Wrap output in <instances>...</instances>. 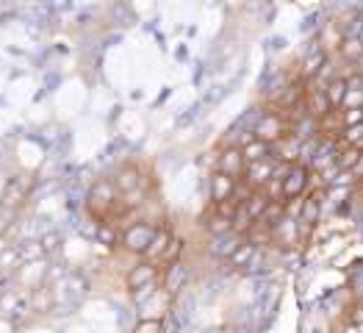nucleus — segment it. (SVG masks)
Segmentation results:
<instances>
[{"label": "nucleus", "instance_id": "nucleus-1", "mask_svg": "<svg viewBox=\"0 0 363 333\" xmlns=\"http://www.w3.org/2000/svg\"><path fill=\"white\" fill-rule=\"evenodd\" d=\"M289 133H291V122H289V117L283 111H277V109H264L261 120L255 122V128H252V136L261 139V142H267L269 148H272L274 142H280L283 136H289Z\"/></svg>", "mask_w": 363, "mask_h": 333}, {"label": "nucleus", "instance_id": "nucleus-2", "mask_svg": "<svg viewBox=\"0 0 363 333\" xmlns=\"http://www.w3.org/2000/svg\"><path fill=\"white\" fill-rule=\"evenodd\" d=\"M189 275H191V267L186 261H175V264H167L161 270V292L169 297V300H178L189 283Z\"/></svg>", "mask_w": 363, "mask_h": 333}, {"label": "nucleus", "instance_id": "nucleus-3", "mask_svg": "<svg viewBox=\"0 0 363 333\" xmlns=\"http://www.w3.org/2000/svg\"><path fill=\"white\" fill-rule=\"evenodd\" d=\"M308 186H311V170L305 164H291L289 173H286V178L280 181V197H283V203H291V200L303 197L305 192H308Z\"/></svg>", "mask_w": 363, "mask_h": 333}, {"label": "nucleus", "instance_id": "nucleus-4", "mask_svg": "<svg viewBox=\"0 0 363 333\" xmlns=\"http://www.w3.org/2000/svg\"><path fill=\"white\" fill-rule=\"evenodd\" d=\"M158 228H152L150 222H139V225H128L125 234H122V247L130 250V253H139L145 256V250L150 247L152 236H155Z\"/></svg>", "mask_w": 363, "mask_h": 333}, {"label": "nucleus", "instance_id": "nucleus-5", "mask_svg": "<svg viewBox=\"0 0 363 333\" xmlns=\"http://www.w3.org/2000/svg\"><path fill=\"white\" fill-rule=\"evenodd\" d=\"M274 161L272 155L269 158H264V161H255V164H247L244 167V175L242 181L252 189V192H261V189H267L269 183H272V175H274Z\"/></svg>", "mask_w": 363, "mask_h": 333}, {"label": "nucleus", "instance_id": "nucleus-6", "mask_svg": "<svg viewBox=\"0 0 363 333\" xmlns=\"http://www.w3.org/2000/svg\"><path fill=\"white\" fill-rule=\"evenodd\" d=\"M114 186H117V192H120L122 197H128V195H145V173L139 170V167H133V164H128V167H122L117 170V175L111 178Z\"/></svg>", "mask_w": 363, "mask_h": 333}, {"label": "nucleus", "instance_id": "nucleus-7", "mask_svg": "<svg viewBox=\"0 0 363 333\" xmlns=\"http://www.w3.org/2000/svg\"><path fill=\"white\" fill-rule=\"evenodd\" d=\"M161 280V267L158 264H150V261H139V264H133L128 275H125V283H128V289L130 292H139V289H145V286H150V283H158Z\"/></svg>", "mask_w": 363, "mask_h": 333}, {"label": "nucleus", "instance_id": "nucleus-8", "mask_svg": "<svg viewBox=\"0 0 363 333\" xmlns=\"http://www.w3.org/2000/svg\"><path fill=\"white\" fill-rule=\"evenodd\" d=\"M305 114L311 117V120H325L330 111H333V106H330V100H328V94L325 89H319V87H313V84H308L305 81Z\"/></svg>", "mask_w": 363, "mask_h": 333}, {"label": "nucleus", "instance_id": "nucleus-9", "mask_svg": "<svg viewBox=\"0 0 363 333\" xmlns=\"http://www.w3.org/2000/svg\"><path fill=\"white\" fill-rule=\"evenodd\" d=\"M244 167H247V161H244L239 148H222L219 155H216V173H222V175H228L233 181H242Z\"/></svg>", "mask_w": 363, "mask_h": 333}, {"label": "nucleus", "instance_id": "nucleus-10", "mask_svg": "<svg viewBox=\"0 0 363 333\" xmlns=\"http://www.w3.org/2000/svg\"><path fill=\"white\" fill-rule=\"evenodd\" d=\"M244 239L242 236H236L233 231L230 234H225V236H208V244H206V253L216 258V261H230V256L239 250V244Z\"/></svg>", "mask_w": 363, "mask_h": 333}, {"label": "nucleus", "instance_id": "nucleus-11", "mask_svg": "<svg viewBox=\"0 0 363 333\" xmlns=\"http://www.w3.org/2000/svg\"><path fill=\"white\" fill-rule=\"evenodd\" d=\"M236 183L239 181H233V178H228L222 173H213L211 178H208V200H211V206H222V203L233 200Z\"/></svg>", "mask_w": 363, "mask_h": 333}, {"label": "nucleus", "instance_id": "nucleus-12", "mask_svg": "<svg viewBox=\"0 0 363 333\" xmlns=\"http://www.w3.org/2000/svg\"><path fill=\"white\" fill-rule=\"evenodd\" d=\"M300 153H303V142L294 133L283 136L280 142L272 145V158L274 161H283V164H300Z\"/></svg>", "mask_w": 363, "mask_h": 333}, {"label": "nucleus", "instance_id": "nucleus-13", "mask_svg": "<svg viewBox=\"0 0 363 333\" xmlns=\"http://www.w3.org/2000/svg\"><path fill=\"white\" fill-rule=\"evenodd\" d=\"M172 242V234L169 231H155V236H152V242H150V247L145 250V261H150V264H158L161 261V256H164V250H167V244Z\"/></svg>", "mask_w": 363, "mask_h": 333}, {"label": "nucleus", "instance_id": "nucleus-14", "mask_svg": "<svg viewBox=\"0 0 363 333\" xmlns=\"http://www.w3.org/2000/svg\"><path fill=\"white\" fill-rule=\"evenodd\" d=\"M347 78L344 75H338L335 81H330L328 87H325V94H328V100H330V106H333V111H341L344 109V100H347Z\"/></svg>", "mask_w": 363, "mask_h": 333}, {"label": "nucleus", "instance_id": "nucleus-15", "mask_svg": "<svg viewBox=\"0 0 363 333\" xmlns=\"http://www.w3.org/2000/svg\"><path fill=\"white\" fill-rule=\"evenodd\" d=\"M244 155V161L247 164H255V161H264V158H269L272 155V148L267 145V142H261V139H250L244 148H239Z\"/></svg>", "mask_w": 363, "mask_h": 333}, {"label": "nucleus", "instance_id": "nucleus-16", "mask_svg": "<svg viewBox=\"0 0 363 333\" xmlns=\"http://www.w3.org/2000/svg\"><path fill=\"white\" fill-rule=\"evenodd\" d=\"M338 56L347 61L350 67H355L358 59L363 56V39H355V36H344L341 48H338Z\"/></svg>", "mask_w": 363, "mask_h": 333}, {"label": "nucleus", "instance_id": "nucleus-17", "mask_svg": "<svg viewBox=\"0 0 363 333\" xmlns=\"http://www.w3.org/2000/svg\"><path fill=\"white\" fill-rule=\"evenodd\" d=\"M283 219H286V203H283V200H272V203L267 206V212L261 214L258 225H264V228H269V231H272L274 225H280Z\"/></svg>", "mask_w": 363, "mask_h": 333}, {"label": "nucleus", "instance_id": "nucleus-18", "mask_svg": "<svg viewBox=\"0 0 363 333\" xmlns=\"http://www.w3.org/2000/svg\"><path fill=\"white\" fill-rule=\"evenodd\" d=\"M94 239L106 247H120L122 234H117V225H108V222H97L94 225Z\"/></svg>", "mask_w": 363, "mask_h": 333}, {"label": "nucleus", "instance_id": "nucleus-19", "mask_svg": "<svg viewBox=\"0 0 363 333\" xmlns=\"http://www.w3.org/2000/svg\"><path fill=\"white\" fill-rule=\"evenodd\" d=\"M252 225H255V219H252V214L247 212V206H239L236 214H233V219H230V231L236 234V236H247L250 231H252Z\"/></svg>", "mask_w": 363, "mask_h": 333}, {"label": "nucleus", "instance_id": "nucleus-20", "mask_svg": "<svg viewBox=\"0 0 363 333\" xmlns=\"http://www.w3.org/2000/svg\"><path fill=\"white\" fill-rule=\"evenodd\" d=\"M203 228H206L208 236H225V234H230V219L219 217V214L211 209L208 217H203Z\"/></svg>", "mask_w": 363, "mask_h": 333}, {"label": "nucleus", "instance_id": "nucleus-21", "mask_svg": "<svg viewBox=\"0 0 363 333\" xmlns=\"http://www.w3.org/2000/svg\"><path fill=\"white\" fill-rule=\"evenodd\" d=\"M186 250V242H183L181 236H172V242L167 244V250H164V256H161V261H158V267L164 270L167 264H175V261H181V253Z\"/></svg>", "mask_w": 363, "mask_h": 333}, {"label": "nucleus", "instance_id": "nucleus-22", "mask_svg": "<svg viewBox=\"0 0 363 333\" xmlns=\"http://www.w3.org/2000/svg\"><path fill=\"white\" fill-rule=\"evenodd\" d=\"M341 122H344V131L363 125V109H341Z\"/></svg>", "mask_w": 363, "mask_h": 333}, {"label": "nucleus", "instance_id": "nucleus-23", "mask_svg": "<svg viewBox=\"0 0 363 333\" xmlns=\"http://www.w3.org/2000/svg\"><path fill=\"white\" fill-rule=\"evenodd\" d=\"M133 333H161V322H152V320H139Z\"/></svg>", "mask_w": 363, "mask_h": 333}, {"label": "nucleus", "instance_id": "nucleus-24", "mask_svg": "<svg viewBox=\"0 0 363 333\" xmlns=\"http://www.w3.org/2000/svg\"><path fill=\"white\" fill-rule=\"evenodd\" d=\"M53 247H59V236L53 234V236H45V250H53Z\"/></svg>", "mask_w": 363, "mask_h": 333}, {"label": "nucleus", "instance_id": "nucleus-25", "mask_svg": "<svg viewBox=\"0 0 363 333\" xmlns=\"http://www.w3.org/2000/svg\"><path fill=\"white\" fill-rule=\"evenodd\" d=\"M203 333H225V328H208V331H203Z\"/></svg>", "mask_w": 363, "mask_h": 333}, {"label": "nucleus", "instance_id": "nucleus-26", "mask_svg": "<svg viewBox=\"0 0 363 333\" xmlns=\"http://www.w3.org/2000/svg\"><path fill=\"white\" fill-rule=\"evenodd\" d=\"M355 331H358V333H363V322H361V325H355Z\"/></svg>", "mask_w": 363, "mask_h": 333}, {"label": "nucleus", "instance_id": "nucleus-27", "mask_svg": "<svg viewBox=\"0 0 363 333\" xmlns=\"http://www.w3.org/2000/svg\"><path fill=\"white\" fill-rule=\"evenodd\" d=\"M361 87H363V72H361Z\"/></svg>", "mask_w": 363, "mask_h": 333}]
</instances>
